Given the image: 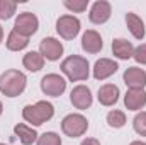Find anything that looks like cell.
<instances>
[{
    "label": "cell",
    "mask_w": 146,
    "mask_h": 145,
    "mask_svg": "<svg viewBox=\"0 0 146 145\" xmlns=\"http://www.w3.org/2000/svg\"><path fill=\"white\" fill-rule=\"evenodd\" d=\"M27 85V79L21 70L10 68L0 75V92L7 97H17L24 92Z\"/></svg>",
    "instance_id": "6da1fadb"
},
{
    "label": "cell",
    "mask_w": 146,
    "mask_h": 145,
    "mask_svg": "<svg viewBox=\"0 0 146 145\" xmlns=\"http://www.w3.org/2000/svg\"><path fill=\"white\" fill-rule=\"evenodd\" d=\"M61 72L65 73L72 82H82L87 80L90 75V65L88 60L80 56V55H72L61 62Z\"/></svg>",
    "instance_id": "7a4b0ae2"
},
{
    "label": "cell",
    "mask_w": 146,
    "mask_h": 145,
    "mask_svg": "<svg viewBox=\"0 0 146 145\" xmlns=\"http://www.w3.org/2000/svg\"><path fill=\"white\" fill-rule=\"evenodd\" d=\"M54 116V106L48 101H37L36 104H27L22 109V118L33 126H41Z\"/></svg>",
    "instance_id": "3957f363"
},
{
    "label": "cell",
    "mask_w": 146,
    "mask_h": 145,
    "mask_svg": "<svg viewBox=\"0 0 146 145\" xmlns=\"http://www.w3.org/2000/svg\"><path fill=\"white\" fill-rule=\"evenodd\" d=\"M61 130L66 137L70 138H78L82 135L87 133L88 130V119L83 116V114H78V113H72V114H66L61 121Z\"/></svg>",
    "instance_id": "277c9868"
},
{
    "label": "cell",
    "mask_w": 146,
    "mask_h": 145,
    "mask_svg": "<svg viewBox=\"0 0 146 145\" xmlns=\"http://www.w3.org/2000/svg\"><path fill=\"white\" fill-rule=\"evenodd\" d=\"M80 19L72 14H65L56 21V33L63 39H75L80 33Z\"/></svg>",
    "instance_id": "5b68a950"
},
{
    "label": "cell",
    "mask_w": 146,
    "mask_h": 145,
    "mask_svg": "<svg viewBox=\"0 0 146 145\" xmlns=\"http://www.w3.org/2000/svg\"><path fill=\"white\" fill-rule=\"evenodd\" d=\"M66 89V80L60 73H48L41 79V91L46 96L60 97Z\"/></svg>",
    "instance_id": "8992f818"
},
{
    "label": "cell",
    "mask_w": 146,
    "mask_h": 145,
    "mask_svg": "<svg viewBox=\"0 0 146 145\" xmlns=\"http://www.w3.org/2000/svg\"><path fill=\"white\" fill-rule=\"evenodd\" d=\"M37 28H39V19L36 17V14H33V12L19 14L17 19H15V24H14V31H17L19 34H22L26 38L33 36L37 31Z\"/></svg>",
    "instance_id": "52a82bcc"
},
{
    "label": "cell",
    "mask_w": 146,
    "mask_h": 145,
    "mask_svg": "<svg viewBox=\"0 0 146 145\" xmlns=\"http://www.w3.org/2000/svg\"><path fill=\"white\" fill-rule=\"evenodd\" d=\"M70 101H72V104L76 109H82V111H83V109H88L92 106V103H94L92 91H90L87 85L80 84V85H76V87L72 89V92H70Z\"/></svg>",
    "instance_id": "ba28073f"
},
{
    "label": "cell",
    "mask_w": 146,
    "mask_h": 145,
    "mask_svg": "<svg viewBox=\"0 0 146 145\" xmlns=\"http://www.w3.org/2000/svg\"><path fill=\"white\" fill-rule=\"evenodd\" d=\"M39 53L44 56V60L56 62L63 55V44L56 38H44L39 44Z\"/></svg>",
    "instance_id": "9c48e42d"
},
{
    "label": "cell",
    "mask_w": 146,
    "mask_h": 145,
    "mask_svg": "<svg viewBox=\"0 0 146 145\" xmlns=\"http://www.w3.org/2000/svg\"><path fill=\"white\" fill-rule=\"evenodd\" d=\"M110 15H112V7L106 0L94 2V5L90 7V12H88V19L94 24H106L110 19Z\"/></svg>",
    "instance_id": "30bf717a"
},
{
    "label": "cell",
    "mask_w": 146,
    "mask_h": 145,
    "mask_svg": "<svg viewBox=\"0 0 146 145\" xmlns=\"http://www.w3.org/2000/svg\"><path fill=\"white\" fill-rule=\"evenodd\" d=\"M122 79L129 89H145L146 85V72L139 67H129L124 72Z\"/></svg>",
    "instance_id": "8fae6325"
},
{
    "label": "cell",
    "mask_w": 146,
    "mask_h": 145,
    "mask_svg": "<svg viewBox=\"0 0 146 145\" xmlns=\"http://www.w3.org/2000/svg\"><path fill=\"white\" fill-rule=\"evenodd\" d=\"M124 106L129 111H139L146 106V92L145 89H127L124 96Z\"/></svg>",
    "instance_id": "7c38bea8"
},
{
    "label": "cell",
    "mask_w": 146,
    "mask_h": 145,
    "mask_svg": "<svg viewBox=\"0 0 146 145\" xmlns=\"http://www.w3.org/2000/svg\"><path fill=\"white\" fill-rule=\"evenodd\" d=\"M117 68H119V65L114 60H110V58H100L94 65V79L95 80H106V79H109L110 75H114V73L117 72Z\"/></svg>",
    "instance_id": "4fadbf2b"
},
{
    "label": "cell",
    "mask_w": 146,
    "mask_h": 145,
    "mask_svg": "<svg viewBox=\"0 0 146 145\" xmlns=\"http://www.w3.org/2000/svg\"><path fill=\"white\" fill-rule=\"evenodd\" d=\"M102 46H104L102 36L95 29H88V31L83 33V36H82V48H83V51H87L90 55H95V53H99L102 50Z\"/></svg>",
    "instance_id": "5bb4252c"
},
{
    "label": "cell",
    "mask_w": 146,
    "mask_h": 145,
    "mask_svg": "<svg viewBox=\"0 0 146 145\" xmlns=\"http://www.w3.org/2000/svg\"><path fill=\"white\" fill-rule=\"evenodd\" d=\"M119 96H121V92H119V87L117 85H114V84H104L100 89H99V94H97V97H99V103L102 104V106H114L117 101H119Z\"/></svg>",
    "instance_id": "9a60e30c"
},
{
    "label": "cell",
    "mask_w": 146,
    "mask_h": 145,
    "mask_svg": "<svg viewBox=\"0 0 146 145\" xmlns=\"http://www.w3.org/2000/svg\"><path fill=\"white\" fill-rule=\"evenodd\" d=\"M112 53L119 60H129V58H133L134 46H133L131 41L122 39V38H117V39L112 41Z\"/></svg>",
    "instance_id": "2e32d148"
},
{
    "label": "cell",
    "mask_w": 146,
    "mask_h": 145,
    "mask_svg": "<svg viewBox=\"0 0 146 145\" xmlns=\"http://www.w3.org/2000/svg\"><path fill=\"white\" fill-rule=\"evenodd\" d=\"M126 24H127L129 33L136 38V39H143V38H145V34H146L145 22H143V19H141L138 14L127 12V14H126Z\"/></svg>",
    "instance_id": "e0dca14e"
},
{
    "label": "cell",
    "mask_w": 146,
    "mask_h": 145,
    "mask_svg": "<svg viewBox=\"0 0 146 145\" xmlns=\"http://www.w3.org/2000/svg\"><path fill=\"white\" fill-rule=\"evenodd\" d=\"M14 133L19 137V140H21L22 145H33L34 142H37V138H39V135H37L36 130H34L33 126L24 125V123H17V125L14 126Z\"/></svg>",
    "instance_id": "ac0fdd59"
},
{
    "label": "cell",
    "mask_w": 146,
    "mask_h": 145,
    "mask_svg": "<svg viewBox=\"0 0 146 145\" xmlns=\"http://www.w3.org/2000/svg\"><path fill=\"white\" fill-rule=\"evenodd\" d=\"M22 65L24 68H27L29 72H39L44 67V56L39 51H29L24 55L22 58Z\"/></svg>",
    "instance_id": "d6986e66"
},
{
    "label": "cell",
    "mask_w": 146,
    "mask_h": 145,
    "mask_svg": "<svg viewBox=\"0 0 146 145\" xmlns=\"http://www.w3.org/2000/svg\"><path fill=\"white\" fill-rule=\"evenodd\" d=\"M5 44H7V48H9L10 51H21V50H24V48L29 44V38L22 36V34H19L17 31L12 29V31L9 33V36H7Z\"/></svg>",
    "instance_id": "ffe728a7"
},
{
    "label": "cell",
    "mask_w": 146,
    "mask_h": 145,
    "mask_svg": "<svg viewBox=\"0 0 146 145\" xmlns=\"http://www.w3.org/2000/svg\"><path fill=\"white\" fill-rule=\"evenodd\" d=\"M107 123L112 128H122L126 125V114L124 111H119V109H112L107 113Z\"/></svg>",
    "instance_id": "44dd1931"
},
{
    "label": "cell",
    "mask_w": 146,
    "mask_h": 145,
    "mask_svg": "<svg viewBox=\"0 0 146 145\" xmlns=\"http://www.w3.org/2000/svg\"><path fill=\"white\" fill-rule=\"evenodd\" d=\"M17 10V2L14 0H0V19L7 21L10 19Z\"/></svg>",
    "instance_id": "7402d4cb"
},
{
    "label": "cell",
    "mask_w": 146,
    "mask_h": 145,
    "mask_svg": "<svg viewBox=\"0 0 146 145\" xmlns=\"http://www.w3.org/2000/svg\"><path fill=\"white\" fill-rule=\"evenodd\" d=\"M36 145H61V137L54 132H46L39 135Z\"/></svg>",
    "instance_id": "603a6c76"
},
{
    "label": "cell",
    "mask_w": 146,
    "mask_h": 145,
    "mask_svg": "<svg viewBox=\"0 0 146 145\" xmlns=\"http://www.w3.org/2000/svg\"><path fill=\"white\" fill-rule=\"evenodd\" d=\"M133 128L138 135L141 137H146V111H141L134 116L133 119Z\"/></svg>",
    "instance_id": "cb8c5ba5"
},
{
    "label": "cell",
    "mask_w": 146,
    "mask_h": 145,
    "mask_svg": "<svg viewBox=\"0 0 146 145\" xmlns=\"http://www.w3.org/2000/svg\"><path fill=\"white\" fill-rule=\"evenodd\" d=\"M63 5H65L68 10L80 14V12H85V10H87V7H88V0H65Z\"/></svg>",
    "instance_id": "d4e9b609"
},
{
    "label": "cell",
    "mask_w": 146,
    "mask_h": 145,
    "mask_svg": "<svg viewBox=\"0 0 146 145\" xmlns=\"http://www.w3.org/2000/svg\"><path fill=\"white\" fill-rule=\"evenodd\" d=\"M133 58H134L138 63H141V65H146V43L139 44L138 48H134Z\"/></svg>",
    "instance_id": "484cf974"
},
{
    "label": "cell",
    "mask_w": 146,
    "mask_h": 145,
    "mask_svg": "<svg viewBox=\"0 0 146 145\" xmlns=\"http://www.w3.org/2000/svg\"><path fill=\"white\" fill-rule=\"evenodd\" d=\"M80 145H100V142L97 138H85V140H82Z\"/></svg>",
    "instance_id": "4316f807"
},
{
    "label": "cell",
    "mask_w": 146,
    "mask_h": 145,
    "mask_svg": "<svg viewBox=\"0 0 146 145\" xmlns=\"http://www.w3.org/2000/svg\"><path fill=\"white\" fill-rule=\"evenodd\" d=\"M129 145H146L145 142H141V140H136V142H131Z\"/></svg>",
    "instance_id": "83f0119b"
},
{
    "label": "cell",
    "mask_w": 146,
    "mask_h": 145,
    "mask_svg": "<svg viewBox=\"0 0 146 145\" xmlns=\"http://www.w3.org/2000/svg\"><path fill=\"white\" fill-rule=\"evenodd\" d=\"M3 41V29H2V26H0V43Z\"/></svg>",
    "instance_id": "f1b7e54d"
},
{
    "label": "cell",
    "mask_w": 146,
    "mask_h": 145,
    "mask_svg": "<svg viewBox=\"0 0 146 145\" xmlns=\"http://www.w3.org/2000/svg\"><path fill=\"white\" fill-rule=\"evenodd\" d=\"M2 113H3V106H2V101H0V116H2Z\"/></svg>",
    "instance_id": "f546056e"
},
{
    "label": "cell",
    "mask_w": 146,
    "mask_h": 145,
    "mask_svg": "<svg viewBox=\"0 0 146 145\" xmlns=\"http://www.w3.org/2000/svg\"><path fill=\"white\" fill-rule=\"evenodd\" d=\"M0 145H5V144H0Z\"/></svg>",
    "instance_id": "4dcf8cb0"
}]
</instances>
